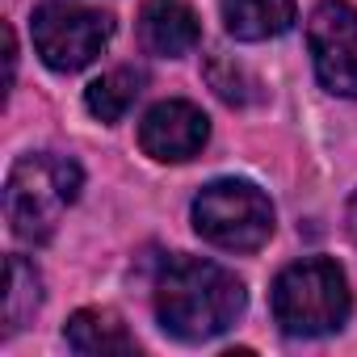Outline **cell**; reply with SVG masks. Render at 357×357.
Wrapping results in <instances>:
<instances>
[{
	"label": "cell",
	"instance_id": "1",
	"mask_svg": "<svg viewBox=\"0 0 357 357\" xmlns=\"http://www.w3.org/2000/svg\"><path fill=\"white\" fill-rule=\"evenodd\" d=\"M244 282L202 257H168L155 278V319L168 336L202 344L223 336L244 315Z\"/></svg>",
	"mask_w": 357,
	"mask_h": 357
},
{
	"label": "cell",
	"instance_id": "2",
	"mask_svg": "<svg viewBox=\"0 0 357 357\" xmlns=\"http://www.w3.org/2000/svg\"><path fill=\"white\" fill-rule=\"evenodd\" d=\"M80 185H84V172L72 155H59V151L22 155L5 181V219L13 236L26 244H47L63 211L76 202Z\"/></svg>",
	"mask_w": 357,
	"mask_h": 357
},
{
	"label": "cell",
	"instance_id": "3",
	"mask_svg": "<svg viewBox=\"0 0 357 357\" xmlns=\"http://www.w3.org/2000/svg\"><path fill=\"white\" fill-rule=\"evenodd\" d=\"M269 307L286 336H328V332L344 328V319L353 311V294H349L344 269L336 261L307 257L278 273V282L269 290Z\"/></svg>",
	"mask_w": 357,
	"mask_h": 357
},
{
	"label": "cell",
	"instance_id": "4",
	"mask_svg": "<svg viewBox=\"0 0 357 357\" xmlns=\"http://www.w3.org/2000/svg\"><path fill=\"white\" fill-rule=\"evenodd\" d=\"M194 231L223 252H257L273 236V202L252 181H211L194 198Z\"/></svg>",
	"mask_w": 357,
	"mask_h": 357
},
{
	"label": "cell",
	"instance_id": "5",
	"mask_svg": "<svg viewBox=\"0 0 357 357\" xmlns=\"http://www.w3.org/2000/svg\"><path fill=\"white\" fill-rule=\"evenodd\" d=\"M34 34V51L51 72H80L89 68L114 38V17L97 13V9H80V5H63V0H51V5L34 9L30 22Z\"/></svg>",
	"mask_w": 357,
	"mask_h": 357
},
{
	"label": "cell",
	"instance_id": "6",
	"mask_svg": "<svg viewBox=\"0 0 357 357\" xmlns=\"http://www.w3.org/2000/svg\"><path fill=\"white\" fill-rule=\"evenodd\" d=\"M307 51L328 93L357 97V9L353 5L324 0L307 22Z\"/></svg>",
	"mask_w": 357,
	"mask_h": 357
},
{
	"label": "cell",
	"instance_id": "7",
	"mask_svg": "<svg viewBox=\"0 0 357 357\" xmlns=\"http://www.w3.org/2000/svg\"><path fill=\"white\" fill-rule=\"evenodd\" d=\"M211 139V118L194 101H160L139 122V147L160 164L194 160Z\"/></svg>",
	"mask_w": 357,
	"mask_h": 357
},
{
	"label": "cell",
	"instance_id": "8",
	"mask_svg": "<svg viewBox=\"0 0 357 357\" xmlns=\"http://www.w3.org/2000/svg\"><path fill=\"white\" fill-rule=\"evenodd\" d=\"M139 38L151 55H164V59H176L198 47L202 38V26H198V13L185 5V0H143L139 9Z\"/></svg>",
	"mask_w": 357,
	"mask_h": 357
},
{
	"label": "cell",
	"instance_id": "9",
	"mask_svg": "<svg viewBox=\"0 0 357 357\" xmlns=\"http://www.w3.org/2000/svg\"><path fill=\"white\" fill-rule=\"evenodd\" d=\"M63 340L72 353H84V357H126L135 353V336L126 332L122 315L109 311V307H84L68 319L63 328Z\"/></svg>",
	"mask_w": 357,
	"mask_h": 357
},
{
	"label": "cell",
	"instance_id": "10",
	"mask_svg": "<svg viewBox=\"0 0 357 357\" xmlns=\"http://www.w3.org/2000/svg\"><path fill=\"white\" fill-rule=\"evenodd\" d=\"M298 9L294 0H223V22L227 34L240 43H265L294 26Z\"/></svg>",
	"mask_w": 357,
	"mask_h": 357
},
{
	"label": "cell",
	"instance_id": "11",
	"mask_svg": "<svg viewBox=\"0 0 357 357\" xmlns=\"http://www.w3.org/2000/svg\"><path fill=\"white\" fill-rule=\"evenodd\" d=\"M143 84H147V76H143L139 68H114V72H105L101 80H93V84L84 89V105H89L93 118L118 122V118H126V109L139 101Z\"/></svg>",
	"mask_w": 357,
	"mask_h": 357
},
{
	"label": "cell",
	"instance_id": "12",
	"mask_svg": "<svg viewBox=\"0 0 357 357\" xmlns=\"http://www.w3.org/2000/svg\"><path fill=\"white\" fill-rule=\"evenodd\" d=\"M43 307V278L26 257H9L5 265V336L22 332Z\"/></svg>",
	"mask_w": 357,
	"mask_h": 357
},
{
	"label": "cell",
	"instance_id": "13",
	"mask_svg": "<svg viewBox=\"0 0 357 357\" xmlns=\"http://www.w3.org/2000/svg\"><path fill=\"white\" fill-rule=\"evenodd\" d=\"M206 76H211V89H215L227 105H248V101L257 97V93H252L257 80H252L240 63H231V59H219V55H215V59L206 63Z\"/></svg>",
	"mask_w": 357,
	"mask_h": 357
},
{
	"label": "cell",
	"instance_id": "14",
	"mask_svg": "<svg viewBox=\"0 0 357 357\" xmlns=\"http://www.w3.org/2000/svg\"><path fill=\"white\" fill-rule=\"evenodd\" d=\"M344 231H349V240L357 244V194L349 198V211H344Z\"/></svg>",
	"mask_w": 357,
	"mask_h": 357
}]
</instances>
